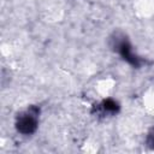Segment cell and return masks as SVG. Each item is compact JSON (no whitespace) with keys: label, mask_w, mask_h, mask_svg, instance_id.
<instances>
[{"label":"cell","mask_w":154,"mask_h":154,"mask_svg":"<svg viewBox=\"0 0 154 154\" xmlns=\"http://www.w3.org/2000/svg\"><path fill=\"white\" fill-rule=\"evenodd\" d=\"M35 125H36V122L31 114H26L25 117H22L18 122V129L24 134L31 132L35 129Z\"/></svg>","instance_id":"6da1fadb"},{"label":"cell","mask_w":154,"mask_h":154,"mask_svg":"<svg viewBox=\"0 0 154 154\" xmlns=\"http://www.w3.org/2000/svg\"><path fill=\"white\" fill-rule=\"evenodd\" d=\"M153 143H154V136H153ZM153 146H154V144H153Z\"/></svg>","instance_id":"7a4b0ae2"}]
</instances>
